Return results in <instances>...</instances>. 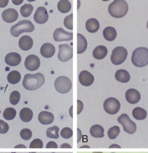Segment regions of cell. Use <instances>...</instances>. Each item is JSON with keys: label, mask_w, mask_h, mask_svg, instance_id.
Returning <instances> with one entry per match:
<instances>
[{"label": "cell", "mask_w": 148, "mask_h": 153, "mask_svg": "<svg viewBox=\"0 0 148 153\" xmlns=\"http://www.w3.org/2000/svg\"><path fill=\"white\" fill-rule=\"evenodd\" d=\"M21 79V75L18 71H13L10 72L7 76V79L11 84H17L19 83Z\"/></svg>", "instance_id": "cell-28"}, {"label": "cell", "mask_w": 148, "mask_h": 153, "mask_svg": "<svg viewBox=\"0 0 148 153\" xmlns=\"http://www.w3.org/2000/svg\"><path fill=\"white\" fill-rule=\"evenodd\" d=\"M54 87L59 93L65 94L69 92L72 87L71 80L65 76H60L54 82Z\"/></svg>", "instance_id": "cell-5"}, {"label": "cell", "mask_w": 148, "mask_h": 153, "mask_svg": "<svg viewBox=\"0 0 148 153\" xmlns=\"http://www.w3.org/2000/svg\"><path fill=\"white\" fill-rule=\"evenodd\" d=\"M87 41L85 37L81 34H77V53L80 54L86 51Z\"/></svg>", "instance_id": "cell-20"}, {"label": "cell", "mask_w": 148, "mask_h": 153, "mask_svg": "<svg viewBox=\"0 0 148 153\" xmlns=\"http://www.w3.org/2000/svg\"><path fill=\"white\" fill-rule=\"evenodd\" d=\"M92 153H103L102 152H93Z\"/></svg>", "instance_id": "cell-48"}, {"label": "cell", "mask_w": 148, "mask_h": 153, "mask_svg": "<svg viewBox=\"0 0 148 153\" xmlns=\"http://www.w3.org/2000/svg\"><path fill=\"white\" fill-rule=\"evenodd\" d=\"M33 45V40L29 36H24L20 38L19 41V47L22 51H29Z\"/></svg>", "instance_id": "cell-19"}, {"label": "cell", "mask_w": 148, "mask_h": 153, "mask_svg": "<svg viewBox=\"0 0 148 153\" xmlns=\"http://www.w3.org/2000/svg\"><path fill=\"white\" fill-rule=\"evenodd\" d=\"M20 98L21 95L19 91H13L10 96V102L11 104L13 105H17L19 102Z\"/></svg>", "instance_id": "cell-34"}, {"label": "cell", "mask_w": 148, "mask_h": 153, "mask_svg": "<svg viewBox=\"0 0 148 153\" xmlns=\"http://www.w3.org/2000/svg\"><path fill=\"white\" fill-rule=\"evenodd\" d=\"M9 0H0V7H4L8 4Z\"/></svg>", "instance_id": "cell-42"}, {"label": "cell", "mask_w": 148, "mask_h": 153, "mask_svg": "<svg viewBox=\"0 0 148 153\" xmlns=\"http://www.w3.org/2000/svg\"><path fill=\"white\" fill-rule=\"evenodd\" d=\"M81 148H89V146H82Z\"/></svg>", "instance_id": "cell-49"}, {"label": "cell", "mask_w": 148, "mask_h": 153, "mask_svg": "<svg viewBox=\"0 0 148 153\" xmlns=\"http://www.w3.org/2000/svg\"><path fill=\"white\" fill-rule=\"evenodd\" d=\"M83 103L80 101V100H77V114H79L83 110Z\"/></svg>", "instance_id": "cell-40"}, {"label": "cell", "mask_w": 148, "mask_h": 153, "mask_svg": "<svg viewBox=\"0 0 148 153\" xmlns=\"http://www.w3.org/2000/svg\"><path fill=\"white\" fill-rule=\"evenodd\" d=\"M57 144L54 141H49L48 144H47L46 148H57Z\"/></svg>", "instance_id": "cell-41"}, {"label": "cell", "mask_w": 148, "mask_h": 153, "mask_svg": "<svg viewBox=\"0 0 148 153\" xmlns=\"http://www.w3.org/2000/svg\"><path fill=\"white\" fill-rule=\"evenodd\" d=\"M90 134L97 138H101L104 136V129L99 125H93L91 127L90 130Z\"/></svg>", "instance_id": "cell-26"}, {"label": "cell", "mask_w": 148, "mask_h": 153, "mask_svg": "<svg viewBox=\"0 0 148 153\" xmlns=\"http://www.w3.org/2000/svg\"><path fill=\"white\" fill-rule=\"evenodd\" d=\"M128 11V5L124 0H115L108 6V12L115 18L124 17Z\"/></svg>", "instance_id": "cell-2"}, {"label": "cell", "mask_w": 148, "mask_h": 153, "mask_svg": "<svg viewBox=\"0 0 148 153\" xmlns=\"http://www.w3.org/2000/svg\"><path fill=\"white\" fill-rule=\"evenodd\" d=\"M45 82V77L41 73L27 74L25 75L22 85L28 90L33 91L41 87Z\"/></svg>", "instance_id": "cell-1"}, {"label": "cell", "mask_w": 148, "mask_h": 153, "mask_svg": "<svg viewBox=\"0 0 148 153\" xmlns=\"http://www.w3.org/2000/svg\"><path fill=\"white\" fill-rule=\"evenodd\" d=\"M60 148H72V146H70V145H69L68 144L65 143V144H63L62 145H61Z\"/></svg>", "instance_id": "cell-45"}, {"label": "cell", "mask_w": 148, "mask_h": 153, "mask_svg": "<svg viewBox=\"0 0 148 153\" xmlns=\"http://www.w3.org/2000/svg\"><path fill=\"white\" fill-rule=\"evenodd\" d=\"M59 128L54 126L48 128L46 131L47 137L51 139H58L59 137Z\"/></svg>", "instance_id": "cell-30"}, {"label": "cell", "mask_w": 148, "mask_h": 153, "mask_svg": "<svg viewBox=\"0 0 148 153\" xmlns=\"http://www.w3.org/2000/svg\"><path fill=\"white\" fill-rule=\"evenodd\" d=\"M79 79L82 85L85 87L91 85L95 80L93 75L87 71H83L80 73Z\"/></svg>", "instance_id": "cell-13"}, {"label": "cell", "mask_w": 148, "mask_h": 153, "mask_svg": "<svg viewBox=\"0 0 148 153\" xmlns=\"http://www.w3.org/2000/svg\"><path fill=\"white\" fill-rule=\"evenodd\" d=\"M120 132V128L118 126H114L109 129L108 131V136L111 140H115L118 137Z\"/></svg>", "instance_id": "cell-33"}, {"label": "cell", "mask_w": 148, "mask_h": 153, "mask_svg": "<svg viewBox=\"0 0 148 153\" xmlns=\"http://www.w3.org/2000/svg\"><path fill=\"white\" fill-rule=\"evenodd\" d=\"M55 52V47L51 43H45L41 48V54L45 58L52 57Z\"/></svg>", "instance_id": "cell-18"}, {"label": "cell", "mask_w": 148, "mask_h": 153, "mask_svg": "<svg viewBox=\"0 0 148 153\" xmlns=\"http://www.w3.org/2000/svg\"><path fill=\"white\" fill-rule=\"evenodd\" d=\"M41 65L40 59L37 56L29 55L25 60V65L27 70L29 71H35L39 68Z\"/></svg>", "instance_id": "cell-11"}, {"label": "cell", "mask_w": 148, "mask_h": 153, "mask_svg": "<svg viewBox=\"0 0 148 153\" xmlns=\"http://www.w3.org/2000/svg\"><path fill=\"white\" fill-rule=\"evenodd\" d=\"M9 131V126L3 120H0V134H6Z\"/></svg>", "instance_id": "cell-39"}, {"label": "cell", "mask_w": 148, "mask_h": 153, "mask_svg": "<svg viewBox=\"0 0 148 153\" xmlns=\"http://www.w3.org/2000/svg\"><path fill=\"white\" fill-rule=\"evenodd\" d=\"M132 114L135 119L137 120H143L147 117V111L141 107H136L132 111Z\"/></svg>", "instance_id": "cell-27"}, {"label": "cell", "mask_w": 148, "mask_h": 153, "mask_svg": "<svg viewBox=\"0 0 148 153\" xmlns=\"http://www.w3.org/2000/svg\"><path fill=\"white\" fill-rule=\"evenodd\" d=\"M18 13L13 8L7 9L2 13L3 19L7 23H12V22L16 21L18 19Z\"/></svg>", "instance_id": "cell-15"}, {"label": "cell", "mask_w": 148, "mask_h": 153, "mask_svg": "<svg viewBox=\"0 0 148 153\" xmlns=\"http://www.w3.org/2000/svg\"><path fill=\"white\" fill-rule=\"evenodd\" d=\"M16 116V111L13 108H7L3 111V117L6 120H12Z\"/></svg>", "instance_id": "cell-32"}, {"label": "cell", "mask_w": 148, "mask_h": 153, "mask_svg": "<svg viewBox=\"0 0 148 153\" xmlns=\"http://www.w3.org/2000/svg\"><path fill=\"white\" fill-rule=\"evenodd\" d=\"M64 24L66 28L68 29H73V14H70L65 18L64 21Z\"/></svg>", "instance_id": "cell-37"}, {"label": "cell", "mask_w": 148, "mask_h": 153, "mask_svg": "<svg viewBox=\"0 0 148 153\" xmlns=\"http://www.w3.org/2000/svg\"><path fill=\"white\" fill-rule=\"evenodd\" d=\"M125 97L129 103L136 104L141 100V94L137 90L130 88L126 91Z\"/></svg>", "instance_id": "cell-14"}, {"label": "cell", "mask_w": 148, "mask_h": 153, "mask_svg": "<svg viewBox=\"0 0 148 153\" xmlns=\"http://www.w3.org/2000/svg\"><path fill=\"white\" fill-rule=\"evenodd\" d=\"M110 148H120L121 147L119 146V145H117V144H113V145H111V146H110Z\"/></svg>", "instance_id": "cell-46"}, {"label": "cell", "mask_w": 148, "mask_h": 153, "mask_svg": "<svg viewBox=\"0 0 148 153\" xmlns=\"http://www.w3.org/2000/svg\"><path fill=\"white\" fill-rule=\"evenodd\" d=\"M34 30V26L28 20H22L19 21L16 25L13 26L10 32L13 36L17 37L20 34L24 33H31Z\"/></svg>", "instance_id": "cell-4"}, {"label": "cell", "mask_w": 148, "mask_h": 153, "mask_svg": "<svg viewBox=\"0 0 148 153\" xmlns=\"http://www.w3.org/2000/svg\"><path fill=\"white\" fill-rule=\"evenodd\" d=\"M115 79L120 82L127 83L130 80V74L126 70L120 69L116 72Z\"/></svg>", "instance_id": "cell-24"}, {"label": "cell", "mask_w": 148, "mask_h": 153, "mask_svg": "<svg viewBox=\"0 0 148 153\" xmlns=\"http://www.w3.org/2000/svg\"><path fill=\"white\" fill-rule=\"evenodd\" d=\"M12 2L16 5H19L23 2V0H13Z\"/></svg>", "instance_id": "cell-44"}, {"label": "cell", "mask_w": 148, "mask_h": 153, "mask_svg": "<svg viewBox=\"0 0 148 153\" xmlns=\"http://www.w3.org/2000/svg\"><path fill=\"white\" fill-rule=\"evenodd\" d=\"M73 57V49L68 44H60L59 45L58 58L61 62H67Z\"/></svg>", "instance_id": "cell-9"}, {"label": "cell", "mask_w": 148, "mask_h": 153, "mask_svg": "<svg viewBox=\"0 0 148 153\" xmlns=\"http://www.w3.org/2000/svg\"><path fill=\"white\" fill-rule=\"evenodd\" d=\"M147 27L148 29V21H147Z\"/></svg>", "instance_id": "cell-50"}, {"label": "cell", "mask_w": 148, "mask_h": 153, "mask_svg": "<svg viewBox=\"0 0 148 153\" xmlns=\"http://www.w3.org/2000/svg\"><path fill=\"white\" fill-rule=\"evenodd\" d=\"M72 5L68 0H61L57 4L58 10L62 13H67L71 10Z\"/></svg>", "instance_id": "cell-29"}, {"label": "cell", "mask_w": 148, "mask_h": 153, "mask_svg": "<svg viewBox=\"0 0 148 153\" xmlns=\"http://www.w3.org/2000/svg\"><path fill=\"white\" fill-rule=\"evenodd\" d=\"M19 117L23 122L28 123L33 119V112L28 108H24L19 112Z\"/></svg>", "instance_id": "cell-25"}, {"label": "cell", "mask_w": 148, "mask_h": 153, "mask_svg": "<svg viewBox=\"0 0 148 153\" xmlns=\"http://www.w3.org/2000/svg\"><path fill=\"white\" fill-rule=\"evenodd\" d=\"M30 148H42L43 143L39 139H35L30 143Z\"/></svg>", "instance_id": "cell-38"}, {"label": "cell", "mask_w": 148, "mask_h": 153, "mask_svg": "<svg viewBox=\"0 0 148 153\" xmlns=\"http://www.w3.org/2000/svg\"><path fill=\"white\" fill-rule=\"evenodd\" d=\"M32 132H31L29 129L28 128L22 129L20 132V136L21 137V138L25 141L30 140L31 138V137H32Z\"/></svg>", "instance_id": "cell-36"}, {"label": "cell", "mask_w": 148, "mask_h": 153, "mask_svg": "<svg viewBox=\"0 0 148 153\" xmlns=\"http://www.w3.org/2000/svg\"><path fill=\"white\" fill-rule=\"evenodd\" d=\"M77 131H78V140H77V142L79 143L81 140L82 133H81V131H80V129L79 128H77Z\"/></svg>", "instance_id": "cell-43"}, {"label": "cell", "mask_w": 148, "mask_h": 153, "mask_svg": "<svg viewBox=\"0 0 148 153\" xmlns=\"http://www.w3.org/2000/svg\"><path fill=\"white\" fill-rule=\"evenodd\" d=\"M61 136L64 139H69L73 135V131L71 128H64L60 131Z\"/></svg>", "instance_id": "cell-35"}, {"label": "cell", "mask_w": 148, "mask_h": 153, "mask_svg": "<svg viewBox=\"0 0 148 153\" xmlns=\"http://www.w3.org/2000/svg\"><path fill=\"white\" fill-rule=\"evenodd\" d=\"M34 19L36 23L39 25L44 24L48 21L49 14L44 7L40 6L37 7L34 15Z\"/></svg>", "instance_id": "cell-12"}, {"label": "cell", "mask_w": 148, "mask_h": 153, "mask_svg": "<svg viewBox=\"0 0 148 153\" xmlns=\"http://www.w3.org/2000/svg\"><path fill=\"white\" fill-rule=\"evenodd\" d=\"M85 27L87 31L90 33H95L97 32L100 28V23L97 19L91 18L87 21Z\"/></svg>", "instance_id": "cell-21"}, {"label": "cell", "mask_w": 148, "mask_h": 153, "mask_svg": "<svg viewBox=\"0 0 148 153\" xmlns=\"http://www.w3.org/2000/svg\"><path fill=\"white\" fill-rule=\"evenodd\" d=\"M15 148H26V147L25 146H24V145H18V146H16Z\"/></svg>", "instance_id": "cell-47"}, {"label": "cell", "mask_w": 148, "mask_h": 153, "mask_svg": "<svg viewBox=\"0 0 148 153\" xmlns=\"http://www.w3.org/2000/svg\"><path fill=\"white\" fill-rule=\"evenodd\" d=\"M108 49L104 45H98L93 51V56L98 60L103 59L107 55Z\"/></svg>", "instance_id": "cell-22"}, {"label": "cell", "mask_w": 148, "mask_h": 153, "mask_svg": "<svg viewBox=\"0 0 148 153\" xmlns=\"http://www.w3.org/2000/svg\"><path fill=\"white\" fill-rule=\"evenodd\" d=\"M39 121L42 125H48L51 124L54 120V114L49 111H41L38 115Z\"/></svg>", "instance_id": "cell-17"}, {"label": "cell", "mask_w": 148, "mask_h": 153, "mask_svg": "<svg viewBox=\"0 0 148 153\" xmlns=\"http://www.w3.org/2000/svg\"><path fill=\"white\" fill-rule=\"evenodd\" d=\"M128 56L127 50L121 46L115 48L112 53L111 61L113 64L118 65L126 60Z\"/></svg>", "instance_id": "cell-6"}, {"label": "cell", "mask_w": 148, "mask_h": 153, "mask_svg": "<svg viewBox=\"0 0 148 153\" xmlns=\"http://www.w3.org/2000/svg\"><path fill=\"white\" fill-rule=\"evenodd\" d=\"M121 104L118 99L110 97L103 103L104 110L109 114H116L120 110Z\"/></svg>", "instance_id": "cell-8"}, {"label": "cell", "mask_w": 148, "mask_h": 153, "mask_svg": "<svg viewBox=\"0 0 148 153\" xmlns=\"http://www.w3.org/2000/svg\"><path fill=\"white\" fill-rule=\"evenodd\" d=\"M33 10L34 7L33 5L30 4H25L21 7L20 12L23 17L27 18L30 16V14H32V12L33 11Z\"/></svg>", "instance_id": "cell-31"}, {"label": "cell", "mask_w": 148, "mask_h": 153, "mask_svg": "<svg viewBox=\"0 0 148 153\" xmlns=\"http://www.w3.org/2000/svg\"><path fill=\"white\" fill-rule=\"evenodd\" d=\"M103 35L106 41H113L116 39V36H117V33H116V30L114 27L108 26L104 29Z\"/></svg>", "instance_id": "cell-23"}, {"label": "cell", "mask_w": 148, "mask_h": 153, "mask_svg": "<svg viewBox=\"0 0 148 153\" xmlns=\"http://www.w3.org/2000/svg\"><path fill=\"white\" fill-rule=\"evenodd\" d=\"M118 121L123 126V130L128 134H134L136 131V125L132 121L127 114H122L118 118Z\"/></svg>", "instance_id": "cell-7"}, {"label": "cell", "mask_w": 148, "mask_h": 153, "mask_svg": "<svg viewBox=\"0 0 148 153\" xmlns=\"http://www.w3.org/2000/svg\"><path fill=\"white\" fill-rule=\"evenodd\" d=\"M21 62V56L17 52L7 53L5 57V62L7 65L14 67L18 65Z\"/></svg>", "instance_id": "cell-16"}, {"label": "cell", "mask_w": 148, "mask_h": 153, "mask_svg": "<svg viewBox=\"0 0 148 153\" xmlns=\"http://www.w3.org/2000/svg\"><path fill=\"white\" fill-rule=\"evenodd\" d=\"M53 37L56 42L69 41L73 39V33L67 32L62 28H57L54 33Z\"/></svg>", "instance_id": "cell-10"}, {"label": "cell", "mask_w": 148, "mask_h": 153, "mask_svg": "<svg viewBox=\"0 0 148 153\" xmlns=\"http://www.w3.org/2000/svg\"><path fill=\"white\" fill-rule=\"evenodd\" d=\"M131 62L137 67H144L148 65V49L143 47L136 49L131 56Z\"/></svg>", "instance_id": "cell-3"}, {"label": "cell", "mask_w": 148, "mask_h": 153, "mask_svg": "<svg viewBox=\"0 0 148 153\" xmlns=\"http://www.w3.org/2000/svg\"><path fill=\"white\" fill-rule=\"evenodd\" d=\"M111 153H115V152H111Z\"/></svg>", "instance_id": "cell-51"}]
</instances>
